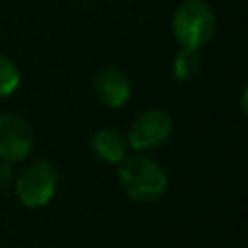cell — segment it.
<instances>
[{
	"label": "cell",
	"instance_id": "cell-1",
	"mask_svg": "<svg viewBox=\"0 0 248 248\" xmlns=\"http://www.w3.org/2000/svg\"><path fill=\"white\" fill-rule=\"evenodd\" d=\"M118 178L124 192L138 202H153L167 190L163 167L145 155L124 157L120 161Z\"/></svg>",
	"mask_w": 248,
	"mask_h": 248
},
{
	"label": "cell",
	"instance_id": "cell-2",
	"mask_svg": "<svg viewBox=\"0 0 248 248\" xmlns=\"http://www.w3.org/2000/svg\"><path fill=\"white\" fill-rule=\"evenodd\" d=\"M215 14L202 0L182 2L172 16V33L182 48L200 50L215 33Z\"/></svg>",
	"mask_w": 248,
	"mask_h": 248
},
{
	"label": "cell",
	"instance_id": "cell-3",
	"mask_svg": "<svg viewBox=\"0 0 248 248\" xmlns=\"http://www.w3.org/2000/svg\"><path fill=\"white\" fill-rule=\"evenodd\" d=\"M58 186V172L48 161L31 163L16 180V192L25 207L46 205Z\"/></svg>",
	"mask_w": 248,
	"mask_h": 248
},
{
	"label": "cell",
	"instance_id": "cell-4",
	"mask_svg": "<svg viewBox=\"0 0 248 248\" xmlns=\"http://www.w3.org/2000/svg\"><path fill=\"white\" fill-rule=\"evenodd\" d=\"M172 132V118L161 108H149L134 118L128 141L134 149H149L163 143Z\"/></svg>",
	"mask_w": 248,
	"mask_h": 248
},
{
	"label": "cell",
	"instance_id": "cell-5",
	"mask_svg": "<svg viewBox=\"0 0 248 248\" xmlns=\"http://www.w3.org/2000/svg\"><path fill=\"white\" fill-rule=\"evenodd\" d=\"M33 149V134L19 114H0V157L8 163L23 161Z\"/></svg>",
	"mask_w": 248,
	"mask_h": 248
},
{
	"label": "cell",
	"instance_id": "cell-6",
	"mask_svg": "<svg viewBox=\"0 0 248 248\" xmlns=\"http://www.w3.org/2000/svg\"><path fill=\"white\" fill-rule=\"evenodd\" d=\"M93 89L99 101L107 107L118 108L130 99V81L124 72L116 68H103L93 78Z\"/></svg>",
	"mask_w": 248,
	"mask_h": 248
},
{
	"label": "cell",
	"instance_id": "cell-7",
	"mask_svg": "<svg viewBox=\"0 0 248 248\" xmlns=\"http://www.w3.org/2000/svg\"><path fill=\"white\" fill-rule=\"evenodd\" d=\"M93 153L105 163H120L126 157V141L118 130L103 128L91 138Z\"/></svg>",
	"mask_w": 248,
	"mask_h": 248
},
{
	"label": "cell",
	"instance_id": "cell-8",
	"mask_svg": "<svg viewBox=\"0 0 248 248\" xmlns=\"http://www.w3.org/2000/svg\"><path fill=\"white\" fill-rule=\"evenodd\" d=\"M200 70H202V60H200L198 50L182 48V50L174 56V62H172V74H174L176 79H180V81L194 79V78H198Z\"/></svg>",
	"mask_w": 248,
	"mask_h": 248
},
{
	"label": "cell",
	"instance_id": "cell-9",
	"mask_svg": "<svg viewBox=\"0 0 248 248\" xmlns=\"http://www.w3.org/2000/svg\"><path fill=\"white\" fill-rule=\"evenodd\" d=\"M21 83L17 66L4 54H0V97L12 95Z\"/></svg>",
	"mask_w": 248,
	"mask_h": 248
},
{
	"label": "cell",
	"instance_id": "cell-10",
	"mask_svg": "<svg viewBox=\"0 0 248 248\" xmlns=\"http://www.w3.org/2000/svg\"><path fill=\"white\" fill-rule=\"evenodd\" d=\"M12 167L8 161H0V188L2 186H8L12 182Z\"/></svg>",
	"mask_w": 248,
	"mask_h": 248
},
{
	"label": "cell",
	"instance_id": "cell-11",
	"mask_svg": "<svg viewBox=\"0 0 248 248\" xmlns=\"http://www.w3.org/2000/svg\"><path fill=\"white\" fill-rule=\"evenodd\" d=\"M240 107H242V112L248 116V85L244 87V93H242V99H240Z\"/></svg>",
	"mask_w": 248,
	"mask_h": 248
}]
</instances>
